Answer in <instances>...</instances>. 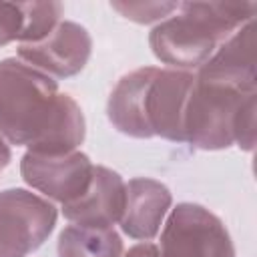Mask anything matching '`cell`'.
I'll return each mask as SVG.
<instances>
[{
    "instance_id": "cell-1",
    "label": "cell",
    "mask_w": 257,
    "mask_h": 257,
    "mask_svg": "<svg viewBox=\"0 0 257 257\" xmlns=\"http://www.w3.org/2000/svg\"><path fill=\"white\" fill-rule=\"evenodd\" d=\"M0 135L32 153L78 151L86 122L78 102L58 82L18 58L0 60Z\"/></svg>"
},
{
    "instance_id": "cell-2",
    "label": "cell",
    "mask_w": 257,
    "mask_h": 257,
    "mask_svg": "<svg viewBox=\"0 0 257 257\" xmlns=\"http://www.w3.org/2000/svg\"><path fill=\"white\" fill-rule=\"evenodd\" d=\"M195 74L177 68L143 66L112 88L106 114L112 126L133 139L161 137L185 143L183 114Z\"/></svg>"
},
{
    "instance_id": "cell-3",
    "label": "cell",
    "mask_w": 257,
    "mask_h": 257,
    "mask_svg": "<svg viewBox=\"0 0 257 257\" xmlns=\"http://www.w3.org/2000/svg\"><path fill=\"white\" fill-rule=\"evenodd\" d=\"M255 2H183L149 32V46L177 70H199L227 38L255 20Z\"/></svg>"
},
{
    "instance_id": "cell-4",
    "label": "cell",
    "mask_w": 257,
    "mask_h": 257,
    "mask_svg": "<svg viewBox=\"0 0 257 257\" xmlns=\"http://www.w3.org/2000/svg\"><path fill=\"white\" fill-rule=\"evenodd\" d=\"M257 90L195 76L183 114L185 143L201 151L255 147Z\"/></svg>"
},
{
    "instance_id": "cell-5",
    "label": "cell",
    "mask_w": 257,
    "mask_h": 257,
    "mask_svg": "<svg viewBox=\"0 0 257 257\" xmlns=\"http://www.w3.org/2000/svg\"><path fill=\"white\" fill-rule=\"evenodd\" d=\"M56 207L26 189L0 191V257H28L54 231Z\"/></svg>"
},
{
    "instance_id": "cell-6",
    "label": "cell",
    "mask_w": 257,
    "mask_h": 257,
    "mask_svg": "<svg viewBox=\"0 0 257 257\" xmlns=\"http://www.w3.org/2000/svg\"><path fill=\"white\" fill-rule=\"evenodd\" d=\"M161 257H235L225 223L199 203H179L161 231Z\"/></svg>"
},
{
    "instance_id": "cell-7",
    "label": "cell",
    "mask_w": 257,
    "mask_h": 257,
    "mask_svg": "<svg viewBox=\"0 0 257 257\" xmlns=\"http://www.w3.org/2000/svg\"><path fill=\"white\" fill-rule=\"evenodd\" d=\"M92 161L80 151L44 155L26 151L20 159V175L26 185L44 195V199L66 205L78 199L90 185Z\"/></svg>"
},
{
    "instance_id": "cell-8",
    "label": "cell",
    "mask_w": 257,
    "mask_h": 257,
    "mask_svg": "<svg viewBox=\"0 0 257 257\" xmlns=\"http://www.w3.org/2000/svg\"><path fill=\"white\" fill-rule=\"evenodd\" d=\"M92 52V38L84 26L72 20H60L54 30L38 42L18 44V60L52 76L70 78L78 74Z\"/></svg>"
},
{
    "instance_id": "cell-9",
    "label": "cell",
    "mask_w": 257,
    "mask_h": 257,
    "mask_svg": "<svg viewBox=\"0 0 257 257\" xmlns=\"http://www.w3.org/2000/svg\"><path fill=\"white\" fill-rule=\"evenodd\" d=\"M124 199L126 183L122 177L104 165H94L88 189L78 199L62 205V215L72 225L112 227L122 217Z\"/></svg>"
},
{
    "instance_id": "cell-10",
    "label": "cell",
    "mask_w": 257,
    "mask_h": 257,
    "mask_svg": "<svg viewBox=\"0 0 257 257\" xmlns=\"http://www.w3.org/2000/svg\"><path fill=\"white\" fill-rule=\"evenodd\" d=\"M171 203L173 195L165 183L149 177L131 179L126 183L124 211L118 221L122 233L131 239L151 241L161 231Z\"/></svg>"
},
{
    "instance_id": "cell-11",
    "label": "cell",
    "mask_w": 257,
    "mask_h": 257,
    "mask_svg": "<svg viewBox=\"0 0 257 257\" xmlns=\"http://www.w3.org/2000/svg\"><path fill=\"white\" fill-rule=\"evenodd\" d=\"M199 78L233 84L245 90H257L255 70V20L241 26L227 38L215 54L197 70Z\"/></svg>"
},
{
    "instance_id": "cell-12",
    "label": "cell",
    "mask_w": 257,
    "mask_h": 257,
    "mask_svg": "<svg viewBox=\"0 0 257 257\" xmlns=\"http://www.w3.org/2000/svg\"><path fill=\"white\" fill-rule=\"evenodd\" d=\"M58 257H122V239L112 227L68 225L56 243Z\"/></svg>"
},
{
    "instance_id": "cell-13",
    "label": "cell",
    "mask_w": 257,
    "mask_h": 257,
    "mask_svg": "<svg viewBox=\"0 0 257 257\" xmlns=\"http://www.w3.org/2000/svg\"><path fill=\"white\" fill-rule=\"evenodd\" d=\"M110 6L126 20L151 24L157 20L163 22L173 12H177L179 2H110Z\"/></svg>"
},
{
    "instance_id": "cell-14",
    "label": "cell",
    "mask_w": 257,
    "mask_h": 257,
    "mask_svg": "<svg viewBox=\"0 0 257 257\" xmlns=\"http://www.w3.org/2000/svg\"><path fill=\"white\" fill-rule=\"evenodd\" d=\"M26 26L24 2H0V48L22 40Z\"/></svg>"
},
{
    "instance_id": "cell-15",
    "label": "cell",
    "mask_w": 257,
    "mask_h": 257,
    "mask_svg": "<svg viewBox=\"0 0 257 257\" xmlns=\"http://www.w3.org/2000/svg\"><path fill=\"white\" fill-rule=\"evenodd\" d=\"M122 257H161V251H159V247L155 243L143 241V243L133 245L126 253H122Z\"/></svg>"
},
{
    "instance_id": "cell-16",
    "label": "cell",
    "mask_w": 257,
    "mask_h": 257,
    "mask_svg": "<svg viewBox=\"0 0 257 257\" xmlns=\"http://www.w3.org/2000/svg\"><path fill=\"white\" fill-rule=\"evenodd\" d=\"M10 161H12V151H10V145L2 139V135H0V173H2V169H6L8 165H10Z\"/></svg>"
}]
</instances>
